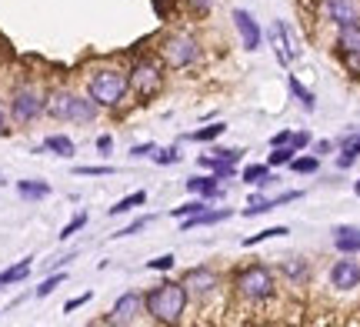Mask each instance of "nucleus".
<instances>
[{"label": "nucleus", "instance_id": "1", "mask_svg": "<svg viewBox=\"0 0 360 327\" xmlns=\"http://www.w3.org/2000/svg\"><path fill=\"white\" fill-rule=\"evenodd\" d=\"M187 288L180 281H160L157 288L143 294V314L157 321V324H180L187 314Z\"/></svg>", "mask_w": 360, "mask_h": 327}, {"label": "nucleus", "instance_id": "2", "mask_svg": "<svg viewBox=\"0 0 360 327\" xmlns=\"http://www.w3.org/2000/svg\"><path fill=\"white\" fill-rule=\"evenodd\" d=\"M233 294L250 307H264L277 297V277L267 264H244L233 274Z\"/></svg>", "mask_w": 360, "mask_h": 327}, {"label": "nucleus", "instance_id": "3", "mask_svg": "<svg viewBox=\"0 0 360 327\" xmlns=\"http://www.w3.org/2000/svg\"><path fill=\"white\" fill-rule=\"evenodd\" d=\"M130 94V77L127 70H120V67H97V70H90L87 77V97L94 104L107 107V110H114L127 101Z\"/></svg>", "mask_w": 360, "mask_h": 327}, {"label": "nucleus", "instance_id": "4", "mask_svg": "<svg viewBox=\"0 0 360 327\" xmlns=\"http://www.w3.org/2000/svg\"><path fill=\"white\" fill-rule=\"evenodd\" d=\"M44 114H51L53 120H70V124H94L101 107L94 104L90 97H80L74 91H53L47 94V107Z\"/></svg>", "mask_w": 360, "mask_h": 327}, {"label": "nucleus", "instance_id": "5", "mask_svg": "<svg viewBox=\"0 0 360 327\" xmlns=\"http://www.w3.org/2000/svg\"><path fill=\"white\" fill-rule=\"evenodd\" d=\"M157 53H160L164 67H170V70H187V67H193L204 57V47H200V40L193 37V34L174 30V34H167V37L160 40Z\"/></svg>", "mask_w": 360, "mask_h": 327}, {"label": "nucleus", "instance_id": "6", "mask_svg": "<svg viewBox=\"0 0 360 327\" xmlns=\"http://www.w3.org/2000/svg\"><path fill=\"white\" fill-rule=\"evenodd\" d=\"M127 77H130V91L137 94L141 101H154L157 94L164 91V60L141 57V60L130 64Z\"/></svg>", "mask_w": 360, "mask_h": 327}, {"label": "nucleus", "instance_id": "7", "mask_svg": "<svg viewBox=\"0 0 360 327\" xmlns=\"http://www.w3.org/2000/svg\"><path fill=\"white\" fill-rule=\"evenodd\" d=\"M180 284L187 288V297H191V301H197L200 307H204V304H210L220 290H224V281H220V274L214 271V267H191L187 274L180 277Z\"/></svg>", "mask_w": 360, "mask_h": 327}, {"label": "nucleus", "instance_id": "8", "mask_svg": "<svg viewBox=\"0 0 360 327\" xmlns=\"http://www.w3.org/2000/svg\"><path fill=\"white\" fill-rule=\"evenodd\" d=\"M44 107H47V97L34 87V84H24V87H17L11 97V117L17 124H34V120L44 114Z\"/></svg>", "mask_w": 360, "mask_h": 327}, {"label": "nucleus", "instance_id": "9", "mask_svg": "<svg viewBox=\"0 0 360 327\" xmlns=\"http://www.w3.org/2000/svg\"><path fill=\"white\" fill-rule=\"evenodd\" d=\"M267 44L274 47V57H277V64H281L283 70L300 57V47L294 44V37H290V30H287L283 20H274V24L267 27Z\"/></svg>", "mask_w": 360, "mask_h": 327}, {"label": "nucleus", "instance_id": "10", "mask_svg": "<svg viewBox=\"0 0 360 327\" xmlns=\"http://www.w3.org/2000/svg\"><path fill=\"white\" fill-rule=\"evenodd\" d=\"M337 53L354 77H360V24L350 27H337Z\"/></svg>", "mask_w": 360, "mask_h": 327}, {"label": "nucleus", "instance_id": "11", "mask_svg": "<svg viewBox=\"0 0 360 327\" xmlns=\"http://www.w3.org/2000/svg\"><path fill=\"white\" fill-rule=\"evenodd\" d=\"M330 288L340 290V294H350V290L360 288V261L354 254H344L340 261L330 264Z\"/></svg>", "mask_w": 360, "mask_h": 327}, {"label": "nucleus", "instance_id": "12", "mask_svg": "<svg viewBox=\"0 0 360 327\" xmlns=\"http://www.w3.org/2000/svg\"><path fill=\"white\" fill-rule=\"evenodd\" d=\"M317 11L334 27L360 24V0H317Z\"/></svg>", "mask_w": 360, "mask_h": 327}, {"label": "nucleus", "instance_id": "13", "mask_svg": "<svg viewBox=\"0 0 360 327\" xmlns=\"http://www.w3.org/2000/svg\"><path fill=\"white\" fill-rule=\"evenodd\" d=\"M143 314V294L127 290L124 297H117V304L110 307V314L103 317V324H134Z\"/></svg>", "mask_w": 360, "mask_h": 327}, {"label": "nucleus", "instance_id": "14", "mask_svg": "<svg viewBox=\"0 0 360 327\" xmlns=\"http://www.w3.org/2000/svg\"><path fill=\"white\" fill-rule=\"evenodd\" d=\"M233 27H237V34H240V44H244V51H260L264 47V30H260V24L254 20V13L244 11V7H237V11L231 13Z\"/></svg>", "mask_w": 360, "mask_h": 327}, {"label": "nucleus", "instance_id": "15", "mask_svg": "<svg viewBox=\"0 0 360 327\" xmlns=\"http://www.w3.org/2000/svg\"><path fill=\"white\" fill-rule=\"evenodd\" d=\"M334 147L340 150L337 167H340V170H350L354 164H357V158H360V131H350V134H344V137H337Z\"/></svg>", "mask_w": 360, "mask_h": 327}, {"label": "nucleus", "instance_id": "16", "mask_svg": "<svg viewBox=\"0 0 360 327\" xmlns=\"http://www.w3.org/2000/svg\"><path fill=\"white\" fill-rule=\"evenodd\" d=\"M187 191L193 197H204V200H217L224 191H220V177L217 174H197V177H187Z\"/></svg>", "mask_w": 360, "mask_h": 327}, {"label": "nucleus", "instance_id": "17", "mask_svg": "<svg viewBox=\"0 0 360 327\" xmlns=\"http://www.w3.org/2000/svg\"><path fill=\"white\" fill-rule=\"evenodd\" d=\"M224 221H231V207H224V210L207 207V210H200V214H193V217H184V221H180V231H197V227H214V224H224Z\"/></svg>", "mask_w": 360, "mask_h": 327}, {"label": "nucleus", "instance_id": "18", "mask_svg": "<svg viewBox=\"0 0 360 327\" xmlns=\"http://www.w3.org/2000/svg\"><path fill=\"white\" fill-rule=\"evenodd\" d=\"M334 248L340 254H360V227H350V224L334 227Z\"/></svg>", "mask_w": 360, "mask_h": 327}, {"label": "nucleus", "instance_id": "19", "mask_svg": "<svg viewBox=\"0 0 360 327\" xmlns=\"http://www.w3.org/2000/svg\"><path fill=\"white\" fill-rule=\"evenodd\" d=\"M44 150H51L57 158H74V154H77V144H74L67 134H51V137H44V144H40L34 154H44Z\"/></svg>", "mask_w": 360, "mask_h": 327}, {"label": "nucleus", "instance_id": "20", "mask_svg": "<svg viewBox=\"0 0 360 327\" xmlns=\"http://www.w3.org/2000/svg\"><path fill=\"white\" fill-rule=\"evenodd\" d=\"M281 271H283V277L290 281V284H307L310 281V261L307 257H287V261L281 264Z\"/></svg>", "mask_w": 360, "mask_h": 327}, {"label": "nucleus", "instance_id": "21", "mask_svg": "<svg viewBox=\"0 0 360 327\" xmlns=\"http://www.w3.org/2000/svg\"><path fill=\"white\" fill-rule=\"evenodd\" d=\"M240 181L260 191V187H267V184L274 181V167H270V164H250V167L240 170Z\"/></svg>", "mask_w": 360, "mask_h": 327}, {"label": "nucleus", "instance_id": "22", "mask_svg": "<svg viewBox=\"0 0 360 327\" xmlns=\"http://www.w3.org/2000/svg\"><path fill=\"white\" fill-rule=\"evenodd\" d=\"M30 267H34V257H24V261H17L13 267H4V271H0V288H11V284L27 281Z\"/></svg>", "mask_w": 360, "mask_h": 327}, {"label": "nucleus", "instance_id": "23", "mask_svg": "<svg viewBox=\"0 0 360 327\" xmlns=\"http://www.w3.org/2000/svg\"><path fill=\"white\" fill-rule=\"evenodd\" d=\"M287 87H290V94H294L297 104L304 107V110H310V114H314V107H317V97H314V91H307V87H304V84H300V80H297L294 74H287Z\"/></svg>", "mask_w": 360, "mask_h": 327}, {"label": "nucleus", "instance_id": "24", "mask_svg": "<svg viewBox=\"0 0 360 327\" xmlns=\"http://www.w3.org/2000/svg\"><path fill=\"white\" fill-rule=\"evenodd\" d=\"M17 194L24 200H44L51 197V184L47 181H17Z\"/></svg>", "mask_w": 360, "mask_h": 327}, {"label": "nucleus", "instance_id": "25", "mask_svg": "<svg viewBox=\"0 0 360 327\" xmlns=\"http://www.w3.org/2000/svg\"><path fill=\"white\" fill-rule=\"evenodd\" d=\"M147 204V191H134V194L120 197L114 207H110V217H120V214H130L134 207H143Z\"/></svg>", "mask_w": 360, "mask_h": 327}, {"label": "nucleus", "instance_id": "26", "mask_svg": "<svg viewBox=\"0 0 360 327\" xmlns=\"http://www.w3.org/2000/svg\"><path fill=\"white\" fill-rule=\"evenodd\" d=\"M300 150H297L294 144H281V147H270V154H267V164L270 167H287L290 160L297 158Z\"/></svg>", "mask_w": 360, "mask_h": 327}, {"label": "nucleus", "instance_id": "27", "mask_svg": "<svg viewBox=\"0 0 360 327\" xmlns=\"http://www.w3.org/2000/svg\"><path fill=\"white\" fill-rule=\"evenodd\" d=\"M224 131H227V124L214 120V124H207V127H200V131L187 134V141H197V144H210V141H217V137H220Z\"/></svg>", "mask_w": 360, "mask_h": 327}, {"label": "nucleus", "instance_id": "28", "mask_svg": "<svg viewBox=\"0 0 360 327\" xmlns=\"http://www.w3.org/2000/svg\"><path fill=\"white\" fill-rule=\"evenodd\" d=\"M287 167L294 170V174H317L321 170V158L317 154H304V158H294Z\"/></svg>", "mask_w": 360, "mask_h": 327}, {"label": "nucleus", "instance_id": "29", "mask_svg": "<svg viewBox=\"0 0 360 327\" xmlns=\"http://www.w3.org/2000/svg\"><path fill=\"white\" fill-rule=\"evenodd\" d=\"M270 210H274V204H270V197L254 194V197H250V204L244 207V217H257V214H270Z\"/></svg>", "mask_w": 360, "mask_h": 327}, {"label": "nucleus", "instance_id": "30", "mask_svg": "<svg viewBox=\"0 0 360 327\" xmlns=\"http://www.w3.org/2000/svg\"><path fill=\"white\" fill-rule=\"evenodd\" d=\"M64 281H67V274H64V271H57V274H51L47 281H40V288L34 290V294H37V297H51V294H53L57 288H60Z\"/></svg>", "mask_w": 360, "mask_h": 327}, {"label": "nucleus", "instance_id": "31", "mask_svg": "<svg viewBox=\"0 0 360 327\" xmlns=\"http://www.w3.org/2000/svg\"><path fill=\"white\" fill-rule=\"evenodd\" d=\"M283 234H290V231H287V227H267V231H260V234H254V237H244V248H257V244L270 241V237H283Z\"/></svg>", "mask_w": 360, "mask_h": 327}, {"label": "nucleus", "instance_id": "32", "mask_svg": "<svg viewBox=\"0 0 360 327\" xmlns=\"http://www.w3.org/2000/svg\"><path fill=\"white\" fill-rule=\"evenodd\" d=\"M84 227H87V214L80 210V214L74 217V221H67L64 227H60V234H57V237H60V241H70V237L77 234V231H84Z\"/></svg>", "mask_w": 360, "mask_h": 327}, {"label": "nucleus", "instance_id": "33", "mask_svg": "<svg viewBox=\"0 0 360 327\" xmlns=\"http://www.w3.org/2000/svg\"><path fill=\"white\" fill-rule=\"evenodd\" d=\"M154 160L160 164V167H170V164H180V147L174 144V147H157V154H154Z\"/></svg>", "mask_w": 360, "mask_h": 327}, {"label": "nucleus", "instance_id": "34", "mask_svg": "<svg viewBox=\"0 0 360 327\" xmlns=\"http://www.w3.org/2000/svg\"><path fill=\"white\" fill-rule=\"evenodd\" d=\"M174 264H177L174 254H160V257H154V261H147V267H150V271H160V274H167V271H174Z\"/></svg>", "mask_w": 360, "mask_h": 327}, {"label": "nucleus", "instance_id": "35", "mask_svg": "<svg viewBox=\"0 0 360 327\" xmlns=\"http://www.w3.org/2000/svg\"><path fill=\"white\" fill-rule=\"evenodd\" d=\"M150 221H154V217H137V221H130L124 231H117L114 237H134V234H141L143 227H150Z\"/></svg>", "mask_w": 360, "mask_h": 327}, {"label": "nucleus", "instance_id": "36", "mask_svg": "<svg viewBox=\"0 0 360 327\" xmlns=\"http://www.w3.org/2000/svg\"><path fill=\"white\" fill-rule=\"evenodd\" d=\"M74 174H77V177H110L114 167H107V164H101V167H77Z\"/></svg>", "mask_w": 360, "mask_h": 327}, {"label": "nucleus", "instance_id": "37", "mask_svg": "<svg viewBox=\"0 0 360 327\" xmlns=\"http://www.w3.org/2000/svg\"><path fill=\"white\" fill-rule=\"evenodd\" d=\"M214 158H217V160H231V164H240L244 150H240V147H231V150H227V147H217V150H214Z\"/></svg>", "mask_w": 360, "mask_h": 327}, {"label": "nucleus", "instance_id": "38", "mask_svg": "<svg viewBox=\"0 0 360 327\" xmlns=\"http://www.w3.org/2000/svg\"><path fill=\"white\" fill-rule=\"evenodd\" d=\"M154 154H157V144L150 141V144H137V147H130V158H137V160H143V158H150L154 160Z\"/></svg>", "mask_w": 360, "mask_h": 327}, {"label": "nucleus", "instance_id": "39", "mask_svg": "<svg viewBox=\"0 0 360 327\" xmlns=\"http://www.w3.org/2000/svg\"><path fill=\"white\" fill-rule=\"evenodd\" d=\"M87 301H90V290H87V294H80V297H74V301H67L64 304V314H74V311H80V307H84Z\"/></svg>", "mask_w": 360, "mask_h": 327}, {"label": "nucleus", "instance_id": "40", "mask_svg": "<svg viewBox=\"0 0 360 327\" xmlns=\"http://www.w3.org/2000/svg\"><path fill=\"white\" fill-rule=\"evenodd\" d=\"M290 137H294V131H287V127H283L281 134H274V137H270V147H281V144H290Z\"/></svg>", "mask_w": 360, "mask_h": 327}, {"label": "nucleus", "instance_id": "41", "mask_svg": "<svg viewBox=\"0 0 360 327\" xmlns=\"http://www.w3.org/2000/svg\"><path fill=\"white\" fill-rule=\"evenodd\" d=\"M110 147H114V137H110V134H101V137H97V150H101V154H110Z\"/></svg>", "mask_w": 360, "mask_h": 327}, {"label": "nucleus", "instance_id": "42", "mask_svg": "<svg viewBox=\"0 0 360 327\" xmlns=\"http://www.w3.org/2000/svg\"><path fill=\"white\" fill-rule=\"evenodd\" d=\"M290 144L297 147V150H304V147L310 144V134L307 131H300V134H294V137H290Z\"/></svg>", "mask_w": 360, "mask_h": 327}, {"label": "nucleus", "instance_id": "43", "mask_svg": "<svg viewBox=\"0 0 360 327\" xmlns=\"http://www.w3.org/2000/svg\"><path fill=\"white\" fill-rule=\"evenodd\" d=\"M330 150H334V141H321V144L314 147V154H317V158H323V154H330Z\"/></svg>", "mask_w": 360, "mask_h": 327}, {"label": "nucleus", "instance_id": "44", "mask_svg": "<svg viewBox=\"0 0 360 327\" xmlns=\"http://www.w3.org/2000/svg\"><path fill=\"white\" fill-rule=\"evenodd\" d=\"M7 131H11V127H7V114H4V107H0V137H7Z\"/></svg>", "mask_w": 360, "mask_h": 327}, {"label": "nucleus", "instance_id": "45", "mask_svg": "<svg viewBox=\"0 0 360 327\" xmlns=\"http://www.w3.org/2000/svg\"><path fill=\"white\" fill-rule=\"evenodd\" d=\"M191 4H193V11H207V7H210L214 0H191Z\"/></svg>", "mask_w": 360, "mask_h": 327}, {"label": "nucleus", "instance_id": "46", "mask_svg": "<svg viewBox=\"0 0 360 327\" xmlns=\"http://www.w3.org/2000/svg\"><path fill=\"white\" fill-rule=\"evenodd\" d=\"M354 194H357V197H360V181H357V184H354Z\"/></svg>", "mask_w": 360, "mask_h": 327}, {"label": "nucleus", "instance_id": "47", "mask_svg": "<svg viewBox=\"0 0 360 327\" xmlns=\"http://www.w3.org/2000/svg\"><path fill=\"white\" fill-rule=\"evenodd\" d=\"M0 184H4V177H0Z\"/></svg>", "mask_w": 360, "mask_h": 327}]
</instances>
